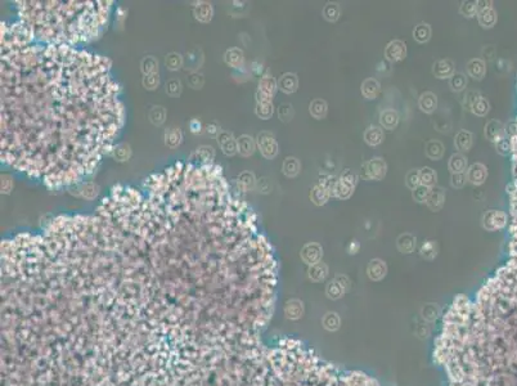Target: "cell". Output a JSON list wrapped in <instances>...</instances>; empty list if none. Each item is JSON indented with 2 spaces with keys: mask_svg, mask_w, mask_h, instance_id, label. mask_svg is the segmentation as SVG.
Returning <instances> with one entry per match:
<instances>
[{
  "mask_svg": "<svg viewBox=\"0 0 517 386\" xmlns=\"http://www.w3.org/2000/svg\"><path fill=\"white\" fill-rule=\"evenodd\" d=\"M508 309L498 314V321L502 322L498 331V377L493 376L495 386H517V302Z\"/></svg>",
  "mask_w": 517,
  "mask_h": 386,
  "instance_id": "6da1fadb",
  "label": "cell"
},
{
  "mask_svg": "<svg viewBox=\"0 0 517 386\" xmlns=\"http://www.w3.org/2000/svg\"><path fill=\"white\" fill-rule=\"evenodd\" d=\"M358 183V175L356 173L350 169H346L340 175L338 180H336L335 188H333V196L340 200H347L354 193L355 187Z\"/></svg>",
  "mask_w": 517,
  "mask_h": 386,
  "instance_id": "7a4b0ae2",
  "label": "cell"
},
{
  "mask_svg": "<svg viewBox=\"0 0 517 386\" xmlns=\"http://www.w3.org/2000/svg\"><path fill=\"white\" fill-rule=\"evenodd\" d=\"M387 171V165H386L385 160L381 157H373L369 161H367L362 168V176L366 180H382Z\"/></svg>",
  "mask_w": 517,
  "mask_h": 386,
  "instance_id": "3957f363",
  "label": "cell"
},
{
  "mask_svg": "<svg viewBox=\"0 0 517 386\" xmlns=\"http://www.w3.org/2000/svg\"><path fill=\"white\" fill-rule=\"evenodd\" d=\"M256 144L265 159H274L278 155V143L273 133L260 132L257 134Z\"/></svg>",
  "mask_w": 517,
  "mask_h": 386,
  "instance_id": "277c9868",
  "label": "cell"
},
{
  "mask_svg": "<svg viewBox=\"0 0 517 386\" xmlns=\"http://www.w3.org/2000/svg\"><path fill=\"white\" fill-rule=\"evenodd\" d=\"M464 107L470 109L473 115L476 116H485L490 109V103L485 97L480 95L476 92H470L467 94L466 101H464Z\"/></svg>",
  "mask_w": 517,
  "mask_h": 386,
  "instance_id": "5b68a950",
  "label": "cell"
},
{
  "mask_svg": "<svg viewBox=\"0 0 517 386\" xmlns=\"http://www.w3.org/2000/svg\"><path fill=\"white\" fill-rule=\"evenodd\" d=\"M336 183V182H335ZM335 183L331 184L330 180H322L313 187L310 192V200L316 206H323L327 204L331 196H333V188Z\"/></svg>",
  "mask_w": 517,
  "mask_h": 386,
  "instance_id": "8992f818",
  "label": "cell"
},
{
  "mask_svg": "<svg viewBox=\"0 0 517 386\" xmlns=\"http://www.w3.org/2000/svg\"><path fill=\"white\" fill-rule=\"evenodd\" d=\"M483 227L487 230H498L506 225L507 216L503 211L499 210H488L483 215Z\"/></svg>",
  "mask_w": 517,
  "mask_h": 386,
  "instance_id": "52a82bcc",
  "label": "cell"
},
{
  "mask_svg": "<svg viewBox=\"0 0 517 386\" xmlns=\"http://www.w3.org/2000/svg\"><path fill=\"white\" fill-rule=\"evenodd\" d=\"M407 57V45L402 40H392L385 48V58L389 62H400Z\"/></svg>",
  "mask_w": 517,
  "mask_h": 386,
  "instance_id": "ba28073f",
  "label": "cell"
},
{
  "mask_svg": "<svg viewBox=\"0 0 517 386\" xmlns=\"http://www.w3.org/2000/svg\"><path fill=\"white\" fill-rule=\"evenodd\" d=\"M456 73V63L452 59H439L432 64V75L436 79H450Z\"/></svg>",
  "mask_w": 517,
  "mask_h": 386,
  "instance_id": "9c48e42d",
  "label": "cell"
},
{
  "mask_svg": "<svg viewBox=\"0 0 517 386\" xmlns=\"http://www.w3.org/2000/svg\"><path fill=\"white\" fill-rule=\"evenodd\" d=\"M445 197H447V195H445L444 188L439 187V185H433V187H431L430 196H428L426 205L433 213L440 211L445 204Z\"/></svg>",
  "mask_w": 517,
  "mask_h": 386,
  "instance_id": "30bf717a",
  "label": "cell"
},
{
  "mask_svg": "<svg viewBox=\"0 0 517 386\" xmlns=\"http://www.w3.org/2000/svg\"><path fill=\"white\" fill-rule=\"evenodd\" d=\"M467 180L473 185H481L488 178L487 166L480 163L472 164L466 171Z\"/></svg>",
  "mask_w": 517,
  "mask_h": 386,
  "instance_id": "8fae6325",
  "label": "cell"
},
{
  "mask_svg": "<svg viewBox=\"0 0 517 386\" xmlns=\"http://www.w3.org/2000/svg\"><path fill=\"white\" fill-rule=\"evenodd\" d=\"M218 143L220 144V148L224 155L227 156H234L238 153V144L237 139L233 137L232 133L229 132H221L218 137Z\"/></svg>",
  "mask_w": 517,
  "mask_h": 386,
  "instance_id": "7c38bea8",
  "label": "cell"
},
{
  "mask_svg": "<svg viewBox=\"0 0 517 386\" xmlns=\"http://www.w3.org/2000/svg\"><path fill=\"white\" fill-rule=\"evenodd\" d=\"M277 88L286 94H292L299 88V79L295 73L287 72L281 76L277 82Z\"/></svg>",
  "mask_w": 517,
  "mask_h": 386,
  "instance_id": "4fadbf2b",
  "label": "cell"
},
{
  "mask_svg": "<svg viewBox=\"0 0 517 386\" xmlns=\"http://www.w3.org/2000/svg\"><path fill=\"white\" fill-rule=\"evenodd\" d=\"M322 255H323V250H322V247L318 244H314V242L305 245L301 251V256L305 263L311 264V265L319 263V260L322 259Z\"/></svg>",
  "mask_w": 517,
  "mask_h": 386,
  "instance_id": "5bb4252c",
  "label": "cell"
},
{
  "mask_svg": "<svg viewBox=\"0 0 517 386\" xmlns=\"http://www.w3.org/2000/svg\"><path fill=\"white\" fill-rule=\"evenodd\" d=\"M467 73L472 79L480 82L487 75V66L485 62L480 58H472L467 63Z\"/></svg>",
  "mask_w": 517,
  "mask_h": 386,
  "instance_id": "9a60e30c",
  "label": "cell"
},
{
  "mask_svg": "<svg viewBox=\"0 0 517 386\" xmlns=\"http://www.w3.org/2000/svg\"><path fill=\"white\" fill-rule=\"evenodd\" d=\"M385 139V134H383V130L380 128V126L371 125L368 126L366 132H364V142L368 144V146H380L381 143Z\"/></svg>",
  "mask_w": 517,
  "mask_h": 386,
  "instance_id": "2e32d148",
  "label": "cell"
},
{
  "mask_svg": "<svg viewBox=\"0 0 517 386\" xmlns=\"http://www.w3.org/2000/svg\"><path fill=\"white\" fill-rule=\"evenodd\" d=\"M472 143L473 135L472 133L468 132V130H461V132L456 135V139H454V146H456V149L459 153L470 151L471 147H472Z\"/></svg>",
  "mask_w": 517,
  "mask_h": 386,
  "instance_id": "e0dca14e",
  "label": "cell"
},
{
  "mask_svg": "<svg viewBox=\"0 0 517 386\" xmlns=\"http://www.w3.org/2000/svg\"><path fill=\"white\" fill-rule=\"evenodd\" d=\"M485 137L490 142H499L503 139V125L500 121L492 120L485 125Z\"/></svg>",
  "mask_w": 517,
  "mask_h": 386,
  "instance_id": "ac0fdd59",
  "label": "cell"
},
{
  "mask_svg": "<svg viewBox=\"0 0 517 386\" xmlns=\"http://www.w3.org/2000/svg\"><path fill=\"white\" fill-rule=\"evenodd\" d=\"M418 107L425 113H432L438 108V97L431 92L423 93L418 99Z\"/></svg>",
  "mask_w": 517,
  "mask_h": 386,
  "instance_id": "d6986e66",
  "label": "cell"
},
{
  "mask_svg": "<svg viewBox=\"0 0 517 386\" xmlns=\"http://www.w3.org/2000/svg\"><path fill=\"white\" fill-rule=\"evenodd\" d=\"M380 124L383 129L387 130H394L399 124V115L395 109L387 108L383 109L380 113Z\"/></svg>",
  "mask_w": 517,
  "mask_h": 386,
  "instance_id": "ffe728a7",
  "label": "cell"
},
{
  "mask_svg": "<svg viewBox=\"0 0 517 386\" xmlns=\"http://www.w3.org/2000/svg\"><path fill=\"white\" fill-rule=\"evenodd\" d=\"M238 144V153L244 157H249L251 155H254L255 149H256V142L252 139V137L250 135H241L237 139Z\"/></svg>",
  "mask_w": 517,
  "mask_h": 386,
  "instance_id": "44dd1931",
  "label": "cell"
},
{
  "mask_svg": "<svg viewBox=\"0 0 517 386\" xmlns=\"http://www.w3.org/2000/svg\"><path fill=\"white\" fill-rule=\"evenodd\" d=\"M425 153L430 160H440L445 153V147L440 140L431 139L426 143Z\"/></svg>",
  "mask_w": 517,
  "mask_h": 386,
  "instance_id": "7402d4cb",
  "label": "cell"
},
{
  "mask_svg": "<svg viewBox=\"0 0 517 386\" xmlns=\"http://www.w3.org/2000/svg\"><path fill=\"white\" fill-rule=\"evenodd\" d=\"M381 90L380 83L373 78L366 79L362 84V94L367 99H376Z\"/></svg>",
  "mask_w": 517,
  "mask_h": 386,
  "instance_id": "603a6c76",
  "label": "cell"
},
{
  "mask_svg": "<svg viewBox=\"0 0 517 386\" xmlns=\"http://www.w3.org/2000/svg\"><path fill=\"white\" fill-rule=\"evenodd\" d=\"M448 168H449L450 173L452 174H461L466 173L467 170V157L464 156L463 153H454L452 155V157L449 159V163H448Z\"/></svg>",
  "mask_w": 517,
  "mask_h": 386,
  "instance_id": "cb8c5ba5",
  "label": "cell"
},
{
  "mask_svg": "<svg viewBox=\"0 0 517 386\" xmlns=\"http://www.w3.org/2000/svg\"><path fill=\"white\" fill-rule=\"evenodd\" d=\"M282 171L287 178H295L300 174L301 171V163L299 161V159L296 157H286L285 161H283Z\"/></svg>",
  "mask_w": 517,
  "mask_h": 386,
  "instance_id": "d4e9b609",
  "label": "cell"
},
{
  "mask_svg": "<svg viewBox=\"0 0 517 386\" xmlns=\"http://www.w3.org/2000/svg\"><path fill=\"white\" fill-rule=\"evenodd\" d=\"M309 112L310 115L313 116L316 120H322L327 116L328 112V106L327 102L322 98H315L310 102V106H309Z\"/></svg>",
  "mask_w": 517,
  "mask_h": 386,
  "instance_id": "484cf974",
  "label": "cell"
},
{
  "mask_svg": "<svg viewBox=\"0 0 517 386\" xmlns=\"http://www.w3.org/2000/svg\"><path fill=\"white\" fill-rule=\"evenodd\" d=\"M194 17L200 21V22H209L213 18V7L211 4L206 3V2H200V3L196 4L194 7Z\"/></svg>",
  "mask_w": 517,
  "mask_h": 386,
  "instance_id": "4316f807",
  "label": "cell"
},
{
  "mask_svg": "<svg viewBox=\"0 0 517 386\" xmlns=\"http://www.w3.org/2000/svg\"><path fill=\"white\" fill-rule=\"evenodd\" d=\"M478 21L481 27L492 28L497 23V13L493 8L483 9L478 12Z\"/></svg>",
  "mask_w": 517,
  "mask_h": 386,
  "instance_id": "83f0119b",
  "label": "cell"
},
{
  "mask_svg": "<svg viewBox=\"0 0 517 386\" xmlns=\"http://www.w3.org/2000/svg\"><path fill=\"white\" fill-rule=\"evenodd\" d=\"M397 249L403 254H411L416 247V237L411 233H403L397 237Z\"/></svg>",
  "mask_w": 517,
  "mask_h": 386,
  "instance_id": "f1b7e54d",
  "label": "cell"
},
{
  "mask_svg": "<svg viewBox=\"0 0 517 386\" xmlns=\"http://www.w3.org/2000/svg\"><path fill=\"white\" fill-rule=\"evenodd\" d=\"M431 32H432L431 31V26L426 22H421L417 26H414L413 37L417 43L423 44V43H427L431 39Z\"/></svg>",
  "mask_w": 517,
  "mask_h": 386,
  "instance_id": "f546056e",
  "label": "cell"
},
{
  "mask_svg": "<svg viewBox=\"0 0 517 386\" xmlns=\"http://www.w3.org/2000/svg\"><path fill=\"white\" fill-rule=\"evenodd\" d=\"M386 271H387L386 269V264L382 260H380V259L371 260L368 265V276L375 281H378L385 277Z\"/></svg>",
  "mask_w": 517,
  "mask_h": 386,
  "instance_id": "4dcf8cb0",
  "label": "cell"
},
{
  "mask_svg": "<svg viewBox=\"0 0 517 386\" xmlns=\"http://www.w3.org/2000/svg\"><path fill=\"white\" fill-rule=\"evenodd\" d=\"M322 14H323L325 20L328 21V22H336L340 18V16H341V8H340L337 3H327L323 7Z\"/></svg>",
  "mask_w": 517,
  "mask_h": 386,
  "instance_id": "1f68e13d",
  "label": "cell"
},
{
  "mask_svg": "<svg viewBox=\"0 0 517 386\" xmlns=\"http://www.w3.org/2000/svg\"><path fill=\"white\" fill-rule=\"evenodd\" d=\"M419 178H421V184L426 187H433L438 180V174L433 169L425 166V168L419 169Z\"/></svg>",
  "mask_w": 517,
  "mask_h": 386,
  "instance_id": "d6a6232c",
  "label": "cell"
},
{
  "mask_svg": "<svg viewBox=\"0 0 517 386\" xmlns=\"http://www.w3.org/2000/svg\"><path fill=\"white\" fill-rule=\"evenodd\" d=\"M479 12V2L476 0H467V2H462L461 8H459V13L463 16V17L467 18H472L475 16H478Z\"/></svg>",
  "mask_w": 517,
  "mask_h": 386,
  "instance_id": "836d02e7",
  "label": "cell"
},
{
  "mask_svg": "<svg viewBox=\"0 0 517 386\" xmlns=\"http://www.w3.org/2000/svg\"><path fill=\"white\" fill-rule=\"evenodd\" d=\"M225 62H227L229 66L232 67H238L240 64H242L244 62V52L238 49V48H233V49H229V51L225 53Z\"/></svg>",
  "mask_w": 517,
  "mask_h": 386,
  "instance_id": "e575fe53",
  "label": "cell"
},
{
  "mask_svg": "<svg viewBox=\"0 0 517 386\" xmlns=\"http://www.w3.org/2000/svg\"><path fill=\"white\" fill-rule=\"evenodd\" d=\"M166 120V109L163 106H153L149 111V121L153 125H163Z\"/></svg>",
  "mask_w": 517,
  "mask_h": 386,
  "instance_id": "d590c367",
  "label": "cell"
},
{
  "mask_svg": "<svg viewBox=\"0 0 517 386\" xmlns=\"http://www.w3.org/2000/svg\"><path fill=\"white\" fill-rule=\"evenodd\" d=\"M140 70L144 75H151V73H157L158 72V62L154 57L148 56L144 57L142 59V63H140Z\"/></svg>",
  "mask_w": 517,
  "mask_h": 386,
  "instance_id": "8d00e7d4",
  "label": "cell"
},
{
  "mask_svg": "<svg viewBox=\"0 0 517 386\" xmlns=\"http://www.w3.org/2000/svg\"><path fill=\"white\" fill-rule=\"evenodd\" d=\"M182 142V132L179 129H170L165 133V143L170 148H175Z\"/></svg>",
  "mask_w": 517,
  "mask_h": 386,
  "instance_id": "74e56055",
  "label": "cell"
},
{
  "mask_svg": "<svg viewBox=\"0 0 517 386\" xmlns=\"http://www.w3.org/2000/svg\"><path fill=\"white\" fill-rule=\"evenodd\" d=\"M449 87L453 92H462L467 87V78L461 72H456L449 79Z\"/></svg>",
  "mask_w": 517,
  "mask_h": 386,
  "instance_id": "f35d334b",
  "label": "cell"
},
{
  "mask_svg": "<svg viewBox=\"0 0 517 386\" xmlns=\"http://www.w3.org/2000/svg\"><path fill=\"white\" fill-rule=\"evenodd\" d=\"M430 190H431L430 187L419 184L418 187L414 188V189L412 190V197H413L414 201L418 202V204H423V202H427L428 196H430Z\"/></svg>",
  "mask_w": 517,
  "mask_h": 386,
  "instance_id": "ab89813d",
  "label": "cell"
},
{
  "mask_svg": "<svg viewBox=\"0 0 517 386\" xmlns=\"http://www.w3.org/2000/svg\"><path fill=\"white\" fill-rule=\"evenodd\" d=\"M327 276V266L323 263H316L309 269V277L313 281H321Z\"/></svg>",
  "mask_w": 517,
  "mask_h": 386,
  "instance_id": "60d3db41",
  "label": "cell"
},
{
  "mask_svg": "<svg viewBox=\"0 0 517 386\" xmlns=\"http://www.w3.org/2000/svg\"><path fill=\"white\" fill-rule=\"evenodd\" d=\"M183 64V58L179 53H170L165 57V66L171 71L179 70Z\"/></svg>",
  "mask_w": 517,
  "mask_h": 386,
  "instance_id": "b9f144b4",
  "label": "cell"
},
{
  "mask_svg": "<svg viewBox=\"0 0 517 386\" xmlns=\"http://www.w3.org/2000/svg\"><path fill=\"white\" fill-rule=\"evenodd\" d=\"M256 115L259 118L268 120L273 115V106L271 102H257L256 104Z\"/></svg>",
  "mask_w": 517,
  "mask_h": 386,
  "instance_id": "7bdbcfd3",
  "label": "cell"
},
{
  "mask_svg": "<svg viewBox=\"0 0 517 386\" xmlns=\"http://www.w3.org/2000/svg\"><path fill=\"white\" fill-rule=\"evenodd\" d=\"M278 118L282 123H288L294 118V107L290 103L280 104L278 107Z\"/></svg>",
  "mask_w": 517,
  "mask_h": 386,
  "instance_id": "ee69618b",
  "label": "cell"
},
{
  "mask_svg": "<svg viewBox=\"0 0 517 386\" xmlns=\"http://www.w3.org/2000/svg\"><path fill=\"white\" fill-rule=\"evenodd\" d=\"M421 184V178H419V169H412L407 173L406 175V185L409 189L413 190Z\"/></svg>",
  "mask_w": 517,
  "mask_h": 386,
  "instance_id": "f6af8a7d",
  "label": "cell"
},
{
  "mask_svg": "<svg viewBox=\"0 0 517 386\" xmlns=\"http://www.w3.org/2000/svg\"><path fill=\"white\" fill-rule=\"evenodd\" d=\"M130 155H132V149H130V147H129L126 143H121V144H118V146L115 148V151H113V157H115L117 161H120V163L129 160Z\"/></svg>",
  "mask_w": 517,
  "mask_h": 386,
  "instance_id": "bcb514c9",
  "label": "cell"
},
{
  "mask_svg": "<svg viewBox=\"0 0 517 386\" xmlns=\"http://www.w3.org/2000/svg\"><path fill=\"white\" fill-rule=\"evenodd\" d=\"M166 93L170 97H179L182 93V83L179 79H171L166 83Z\"/></svg>",
  "mask_w": 517,
  "mask_h": 386,
  "instance_id": "7dc6e473",
  "label": "cell"
},
{
  "mask_svg": "<svg viewBox=\"0 0 517 386\" xmlns=\"http://www.w3.org/2000/svg\"><path fill=\"white\" fill-rule=\"evenodd\" d=\"M421 255L426 259H433L436 256V244L433 241H426L421 247Z\"/></svg>",
  "mask_w": 517,
  "mask_h": 386,
  "instance_id": "c3c4849f",
  "label": "cell"
},
{
  "mask_svg": "<svg viewBox=\"0 0 517 386\" xmlns=\"http://www.w3.org/2000/svg\"><path fill=\"white\" fill-rule=\"evenodd\" d=\"M160 78L158 72L157 73H151V75H145L144 79H143V87L148 90H153L158 87Z\"/></svg>",
  "mask_w": 517,
  "mask_h": 386,
  "instance_id": "681fc988",
  "label": "cell"
},
{
  "mask_svg": "<svg viewBox=\"0 0 517 386\" xmlns=\"http://www.w3.org/2000/svg\"><path fill=\"white\" fill-rule=\"evenodd\" d=\"M240 182H241V184L244 185L245 189L247 190V189H251V188L255 187V183H256V180H255L254 174L246 171V173L241 174Z\"/></svg>",
  "mask_w": 517,
  "mask_h": 386,
  "instance_id": "f907efd6",
  "label": "cell"
},
{
  "mask_svg": "<svg viewBox=\"0 0 517 386\" xmlns=\"http://www.w3.org/2000/svg\"><path fill=\"white\" fill-rule=\"evenodd\" d=\"M468 182L467 180L466 173L461 174H452V178H450V183L454 188H463L466 185V183Z\"/></svg>",
  "mask_w": 517,
  "mask_h": 386,
  "instance_id": "816d5d0a",
  "label": "cell"
},
{
  "mask_svg": "<svg viewBox=\"0 0 517 386\" xmlns=\"http://www.w3.org/2000/svg\"><path fill=\"white\" fill-rule=\"evenodd\" d=\"M206 132H207V134L210 135V137L218 138L219 135H220V133H221L220 132V126H219V124L216 123V121H213V123L207 124Z\"/></svg>",
  "mask_w": 517,
  "mask_h": 386,
  "instance_id": "f5cc1de1",
  "label": "cell"
},
{
  "mask_svg": "<svg viewBox=\"0 0 517 386\" xmlns=\"http://www.w3.org/2000/svg\"><path fill=\"white\" fill-rule=\"evenodd\" d=\"M189 128H190V132L194 133V134H200L201 133V123H200L197 119H193V120H190L189 123Z\"/></svg>",
  "mask_w": 517,
  "mask_h": 386,
  "instance_id": "db71d44e",
  "label": "cell"
},
{
  "mask_svg": "<svg viewBox=\"0 0 517 386\" xmlns=\"http://www.w3.org/2000/svg\"><path fill=\"white\" fill-rule=\"evenodd\" d=\"M358 250H359L358 241L354 240L349 246V254H356V251H358Z\"/></svg>",
  "mask_w": 517,
  "mask_h": 386,
  "instance_id": "11a10c76",
  "label": "cell"
}]
</instances>
